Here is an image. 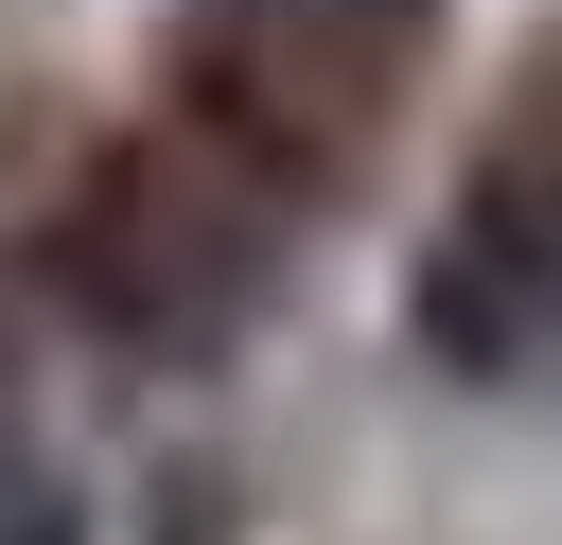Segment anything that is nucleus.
I'll return each mask as SVG.
<instances>
[{"label": "nucleus", "mask_w": 562, "mask_h": 545, "mask_svg": "<svg viewBox=\"0 0 562 545\" xmlns=\"http://www.w3.org/2000/svg\"><path fill=\"white\" fill-rule=\"evenodd\" d=\"M299 229H316L299 193H263L228 141H193V123L158 105V123H123V141L35 211V299H53L70 334L176 369V352H228V334L263 316V281L299 264Z\"/></svg>", "instance_id": "nucleus-1"}, {"label": "nucleus", "mask_w": 562, "mask_h": 545, "mask_svg": "<svg viewBox=\"0 0 562 545\" xmlns=\"http://www.w3.org/2000/svg\"><path fill=\"white\" fill-rule=\"evenodd\" d=\"M404 352L457 404H544L562 387V18L509 53L492 123L457 141V176L404 246Z\"/></svg>", "instance_id": "nucleus-2"}, {"label": "nucleus", "mask_w": 562, "mask_h": 545, "mask_svg": "<svg viewBox=\"0 0 562 545\" xmlns=\"http://www.w3.org/2000/svg\"><path fill=\"white\" fill-rule=\"evenodd\" d=\"M439 18H457V0H193L158 105H176L193 141H228L263 193L334 211V193L386 158V123H404Z\"/></svg>", "instance_id": "nucleus-3"}, {"label": "nucleus", "mask_w": 562, "mask_h": 545, "mask_svg": "<svg viewBox=\"0 0 562 545\" xmlns=\"http://www.w3.org/2000/svg\"><path fill=\"white\" fill-rule=\"evenodd\" d=\"M0 545H88L70 457H53V440H18V422H0Z\"/></svg>", "instance_id": "nucleus-4"}]
</instances>
